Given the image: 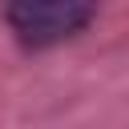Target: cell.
Wrapping results in <instances>:
<instances>
[{
	"mask_svg": "<svg viewBox=\"0 0 129 129\" xmlns=\"http://www.w3.org/2000/svg\"><path fill=\"white\" fill-rule=\"evenodd\" d=\"M4 20H8L12 36L24 48H52V44L77 36L93 20V4H77V0H20V4L4 8Z\"/></svg>",
	"mask_w": 129,
	"mask_h": 129,
	"instance_id": "1",
	"label": "cell"
}]
</instances>
